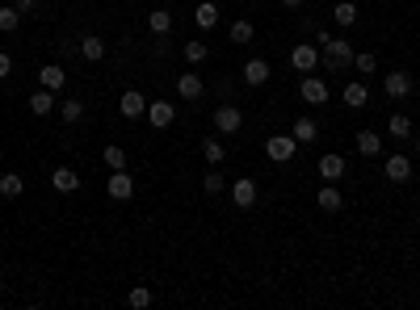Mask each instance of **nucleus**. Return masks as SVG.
I'll list each match as a JSON object with an SVG mask.
<instances>
[{"instance_id": "30", "label": "nucleus", "mask_w": 420, "mask_h": 310, "mask_svg": "<svg viewBox=\"0 0 420 310\" xmlns=\"http://www.w3.org/2000/svg\"><path fill=\"white\" fill-rule=\"evenodd\" d=\"M59 118H64L68 126H76V122L84 118V105H80V101H76V96H68V101H64V105H59Z\"/></svg>"}, {"instance_id": "10", "label": "nucleus", "mask_w": 420, "mask_h": 310, "mask_svg": "<svg viewBox=\"0 0 420 310\" xmlns=\"http://www.w3.org/2000/svg\"><path fill=\"white\" fill-rule=\"evenodd\" d=\"M256 180H248V176H240V180H231V201L240 205V210H252L256 205Z\"/></svg>"}, {"instance_id": "2", "label": "nucleus", "mask_w": 420, "mask_h": 310, "mask_svg": "<svg viewBox=\"0 0 420 310\" xmlns=\"http://www.w3.org/2000/svg\"><path fill=\"white\" fill-rule=\"evenodd\" d=\"M298 96L307 101V105H328V96H332V88H328V80H320V76H303L298 80Z\"/></svg>"}, {"instance_id": "3", "label": "nucleus", "mask_w": 420, "mask_h": 310, "mask_svg": "<svg viewBox=\"0 0 420 310\" xmlns=\"http://www.w3.org/2000/svg\"><path fill=\"white\" fill-rule=\"evenodd\" d=\"M294 151H298V138L294 134H274L269 143H265V155L274 164H286V160H294Z\"/></svg>"}, {"instance_id": "13", "label": "nucleus", "mask_w": 420, "mask_h": 310, "mask_svg": "<svg viewBox=\"0 0 420 310\" xmlns=\"http://www.w3.org/2000/svg\"><path fill=\"white\" fill-rule=\"evenodd\" d=\"M76 50H80V55H84L88 63H101V59H105V50H110V46H105V38H101V34H84Z\"/></svg>"}, {"instance_id": "39", "label": "nucleus", "mask_w": 420, "mask_h": 310, "mask_svg": "<svg viewBox=\"0 0 420 310\" xmlns=\"http://www.w3.org/2000/svg\"><path fill=\"white\" fill-rule=\"evenodd\" d=\"M215 92H219L223 101H231V96H236V84H231V80H219V84H215Z\"/></svg>"}, {"instance_id": "6", "label": "nucleus", "mask_w": 420, "mask_h": 310, "mask_svg": "<svg viewBox=\"0 0 420 310\" xmlns=\"http://www.w3.org/2000/svg\"><path fill=\"white\" fill-rule=\"evenodd\" d=\"M240 126H244V114L231 105V101H223V105L215 110V130H219V134H236Z\"/></svg>"}, {"instance_id": "15", "label": "nucleus", "mask_w": 420, "mask_h": 310, "mask_svg": "<svg viewBox=\"0 0 420 310\" xmlns=\"http://www.w3.org/2000/svg\"><path fill=\"white\" fill-rule=\"evenodd\" d=\"M193 25L198 30H215L219 25V5H215V0H202V5L193 9Z\"/></svg>"}, {"instance_id": "41", "label": "nucleus", "mask_w": 420, "mask_h": 310, "mask_svg": "<svg viewBox=\"0 0 420 310\" xmlns=\"http://www.w3.org/2000/svg\"><path fill=\"white\" fill-rule=\"evenodd\" d=\"M282 5H286V9H303V5H307V0H282Z\"/></svg>"}, {"instance_id": "21", "label": "nucleus", "mask_w": 420, "mask_h": 310, "mask_svg": "<svg viewBox=\"0 0 420 310\" xmlns=\"http://www.w3.org/2000/svg\"><path fill=\"white\" fill-rule=\"evenodd\" d=\"M30 114H55V92H50V88H38L34 96H30Z\"/></svg>"}, {"instance_id": "37", "label": "nucleus", "mask_w": 420, "mask_h": 310, "mask_svg": "<svg viewBox=\"0 0 420 310\" xmlns=\"http://www.w3.org/2000/svg\"><path fill=\"white\" fill-rule=\"evenodd\" d=\"M9 72H13V55H9V50H0V80H9Z\"/></svg>"}, {"instance_id": "34", "label": "nucleus", "mask_w": 420, "mask_h": 310, "mask_svg": "<svg viewBox=\"0 0 420 310\" xmlns=\"http://www.w3.org/2000/svg\"><path fill=\"white\" fill-rule=\"evenodd\" d=\"M353 68H357L361 76H374V72H379V59L370 55V50H361V55H353Z\"/></svg>"}, {"instance_id": "7", "label": "nucleus", "mask_w": 420, "mask_h": 310, "mask_svg": "<svg viewBox=\"0 0 420 310\" xmlns=\"http://www.w3.org/2000/svg\"><path fill=\"white\" fill-rule=\"evenodd\" d=\"M412 88H416V80H412L408 72H387V76H383V92H387L391 101H399V96H412Z\"/></svg>"}, {"instance_id": "16", "label": "nucleus", "mask_w": 420, "mask_h": 310, "mask_svg": "<svg viewBox=\"0 0 420 310\" xmlns=\"http://www.w3.org/2000/svg\"><path fill=\"white\" fill-rule=\"evenodd\" d=\"M68 84V76H64V68L59 63H46L42 72H38V88H50V92H59Z\"/></svg>"}, {"instance_id": "5", "label": "nucleus", "mask_w": 420, "mask_h": 310, "mask_svg": "<svg viewBox=\"0 0 420 310\" xmlns=\"http://www.w3.org/2000/svg\"><path fill=\"white\" fill-rule=\"evenodd\" d=\"M383 176L391 180V185H408L412 180V160H408V155H387V164H383Z\"/></svg>"}, {"instance_id": "38", "label": "nucleus", "mask_w": 420, "mask_h": 310, "mask_svg": "<svg viewBox=\"0 0 420 310\" xmlns=\"http://www.w3.org/2000/svg\"><path fill=\"white\" fill-rule=\"evenodd\" d=\"M38 5H42V0H13V9H17V13H21V17H26V13H34V9H38Z\"/></svg>"}, {"instance_id": "25", "label": "nucleus", "mask_w": 420, "mask_h": 310, "mask_svg": "<svg viewBox=\"0 0 420 310\" xmlns=\"http://www.w3.org/2000/svg\"><path fill=\"white\" fill-rule=\"evenodd\" d=\"M290 134H294V138H298V147H303V143H315V138H320V126H315V118H298Z\"/></svg>"}, {"instance_id": "1", "label": "nucleus", "mask_w": 420, "mask_h": 310, "mask_svg": "<svg viewBox=\"0 0 420 310\" xmlns=\"http://www.w3.org/2000/svg\"><path fill=\"white\" fill-rule=\"evenodd\" d=\"M353 55H357V50H353L345 38H332V42L320 50V68H328V72H345V68H353Z\"/></svg>"}, {"instance_id": "9", "label": "nucleus", "mask_w": 420, "mask_h": 310, "mask_svg": "<svg viewBox=\"0 0 420 310\" xmlns=\"http://www.w3.org/2000/svg\"><path fill=\"white\" fill-rule=\"evenodd\" d=\"M202 92H206V80L198 72H181L177 76V96L181 101H202Z\"/></svg>"}, {"instance_id": "26", "label": "nucleus", "mask_w": 420, "mask_h": 310, "mask_svg": "<svg viewBox=\"0 0 420 310\" xmlns=\"http://www.w3.org/2000/svg\"><path fill=\"white\" fill-rule=\"evenodd\" d=\"M202 155H206V164H210V168H219V164L227 160V147H223L219 138H206V143H202Z\"/></svg>"}, {"instance_id": "24", "label": "nucleus", "mask_w": 420, "mask_h": 310, "mask_svg": "<svg viewBox=\"0 0 420 310\" xmlns=\"http://www.w3.org/2000/svg\"><path fill=\"white\" fill-rule=\"evenodd\" d=\"M227 34H231V42H236V46H248V42L256 38V25H252L248 17H240V21H231V30H227Z\"/></svg>"}, {"instance_id": "36", "label": "nucleus", "mask_w": 420, "mask_h": 310, "mask_svg": "<svg viewBox=\"0 0 420 310\" xmlns=\"http://www.w3.org/2000/svg\"><path fill=\"white\" fill-rule=\"evenodd\" d=\"M126 302H131V306H135V310H147V306H151V289H147V285H135V289H131V298H126Z\"/></svg>"}, {"instance_id": "17", "label": "nucleus", "mask_w": 420, "mask_h": 310, "mask_svg": "<svg viewBox=\"0 0 420 310\" xmlns=\"http://www.w3.org/2000/svg\"><path fill=\"white\" fill-rule=\"evenodd\" d=\"M345 172H349L345 155H324V160H320V176L324 180H345Z\"/></svg>"}, {"instance_id": "23", "label": "nucleus", "mask_w": 420, "mask_h": 310, "mask_svg": "<svg viewBox=\"0 0 420 310\" xmlns=\"http://www.w3.org/2000/svg\"><path fill=\"white\" fill-rule=\"evenodd\" d=\"M315 201H320V210H328V214H336L341 205H345V197H341V189H336V185H324Z\"/></svg>"}, {"instance_id": "31", "label": "nucleus", "mask_w": 420, "mask_h": 310, "mask_svg": "<svg viewBox=\"0 0 420 310\" xmlns=\"http://www.w3.org/2000/svg\"><path fill=\"white\" fill-rule=\"evenodd\" d=\"M332 17H336V25H345V30H349V25L357 21V5H353V0H341V5L332 9Z\"/></svg>"}, {"instance_id": "35", "label": "nucleus", "mask_w": 420, "mask_h": 310, "mask_svg": "<svg viewBox=\"0 0 420 310\" xmlns=\"http://www.w3.org/2000/svg\"><path fill=\"white\" fill-rule=\"evenodd\" d=\"M206 55H210V46H206V42H198V38L185 42V59H189V63H202Z\"/></svg>"}, {"instance_id": "42", "label": "nucleus", "mask_w": 420, "mask_h": 310, "mask_svg": "<svg viewBox=\"0 0 420 310\" xmlns=\"http://www.w3.org/2000/svg\"><path fill=\"white\" fill-rule=\"evenodd\" d=\"M0 289H5V281H0Z\"/></svg>"}, {"instance_id": "18", "label": "nucleus", "mask_w": 420, "mask_h": 310, "mask_svg": "<svg viewBox=\"0 0 420 310\" xmlns=\"http://www.w3.org/2000/svg\"><path fill=\"white\" fill-rule=\"evenodd\" d=\"M357 151L365 155V160H379V155H383V138L374 130H357Z\"/></svg>"}, {"instance_id": "33", "label": "nucleus", "mask_w": 420, "mask_h": 310, "mask_svg": "<svg viewBox=\"0 0 420 310\" xmlns=\"http://www.w3.org/2000/svg\"><path fill=\"white\" fill-rule=\"evenodd\" d=\"M17 25H21V13L13 5H5V9H0V34H13Z\"/></svg>"}, {"instance_id": "32", "label": "nucleus", "mask_w": 420, "mask_h": 310, "mask_svg": "<svg viewBox=\"0 0 420 310\" xmlns=\"http://www.w3.org/2000/svg\"><path fill=\"white\" fill-rule=\"evenodd\" d=\"M101 160H105V168H110V172H118V168H126V151L122 147H105Z\"/></svg>"}, {"instance_id": "8", "label": "nucleus", "mask_w": 420, "mask_h": 310, "mask_svg": "<svg viewBox=\"0 0 420 310\" xmlns=\"http://www.w3.org/2000/svg\"><path fill=\"white\" fill-rule=\"evenodd\" d=\"M290 68H294L298 76H311L315 68H320V50H315V46H294V50H290Z\"/></svg>"}, {"instance_id": "40", "label": "nucleus", "mask_w": 420, "mask_h": 310, "mask_svg": "<svg viewBox=\"0 0 420 310\" xmlns=\"http://www.w3.org/2000/svg\"><path fill=\"white\" fill-rule=\"evenodd\" d=\"M311 34H315V42H320V46H328V42H332V34H328V30H320V25H315Z\"/></svg>"}, {"instance_id": "27", "label": "nucleus", "mask_w": 420, "mask_h": 310, "mask_svg": "<svg viewBox=\"0 0 420 310\" xmlns=\"http://www.w3.org/2000/svg\"><path fill=\"white\" fill-rule=\"evenodd\" d=\"M387 134H391V138H399V143H403V138H412V118H408V114H391Z\"/></svg>"}, {"instance_id": "14", "label": "nucleus", "mask_w": 420, "mask_h": 310, "mask_svg": "<svg viewBox=\"0 0 420 310\" xmlns=\"http://www.w3.org/2000/svg\"><path fill=\"white\" fill-rule=\"evenodd\" d=\"M269 76H274V68H269L265 59H248V63H244V84H248V88H260Z\"/></svg>"}, {"instance_id": "22", "label": "nucleus", "mask_w": 420, "mask_h": 310, "mask_svg": "<svg viewBox=\"0 0 420 310\" xmlns=\"http://www.w3.org/2000/svg\"><path fill=\"white\" fill-rule=\"evenodd\" d=\"M50 185H55L59 193H76L80 189V176L72 168H55V172H50Z\"/></svg>"}, {"instance_id": "28", "label": "nucleus", "mask_w": 420, "mask_h": 310, "mask_svg": "<svg viewBox=\"0 0 420 310\" xmlns=\"http://www.w3.org/2000/svg\"><path fill=\"white\" fill-rule=\"evenodd\" d=\"M26 193V180L17 176V172H5L0 176V197H21Z\"/></svg>"}, {"instance_id": "29", "label": "nucleus", "mask_w": 420, "mask_h": 310, "mask_svg": "<svg viewBox=\"0 0 420 310\" xmlns=\"http://www.w3.org/2000/svg\"><path fill=\"white\" fill-rule=\"evenodd\" d=\"M202 189H206V197H219V193L227 189V176H223L219 168H210V172H206V180H202Z\"/></svg>"}, {"instance_id": "11", "label": "nucleus", "mask_w": 420, "mask_h": 310, "mask_svg": "<svg viewBox=\"0 0 420 310\" xmlns=\"http://www.w3.org/2000/svg\"><path fill=\"white\" fill-rule=\"evenodd\" d=\"M118 114H122V118H131V122H135V118H147V101H143V92H135V88H131V92H122Z\"/></svg>"}, {"instance_id": "19", "label": "nucleus", "mask_w": 420, "mask_h": 310, "mask_svg": "<svg viewBox=\"0 0 420 310\" xmlns=\"http://www.w3.org/2000/svg\"><path fill=\"white\" fill-rule=\"evenodd\" d=\"M365 101H370V88H365L361 80H349L345 84V105L349 110H365Z\"/></svg>"}, {"instance_id": "12", "label": "nucleus", "mask_w": 420, "mask_h": 310, "mask_svg": "<svg viewBox=\"0 0 420 310\" xmlns=\"http://www.w3.org/2000/svg\"><path fill=\"white\" fill-rule=\"evenodd\" d=\"M173 118H177V110H173V101H151V105H147V122H151L155 130H164V126H173Z\"/></svg>"}, {"instance_id": "4", "label": "nucleus", "mask_w": 420, "mask_h": 310, "mask_svg": "<svg viewBox=\"0 0 420 310\" xmlns=\"http://www.w3.org/2000/svg\"><path fill=\"white\" fill-rule=\"evenodd\" d=\"M105 189H110V201H131V197H135V176H131L126 168H118V172H110Z\"/></svg>"}, {"instance_id": "20", "label": "nucleus", "mask_w": 420, "mask_h": 310, "mask_svg": "<svg viewBox=\"0 0 420 310\" xmlns=\"http://www.w3.org/2000/svg\"><path fill=\"white\" fill-rule=\"evenodd\" d=\"M147 30H151L155 38H164V34L173 30V13H169V9H151V13H147Z\"/></svg>"}]
</instances>
